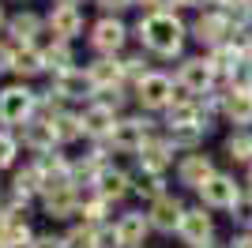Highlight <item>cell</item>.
I'll return each mask as SVG.
<instances>
[{
  "mask_svg": "<svg viewBox=\"0 0 252 248\" xmlns=\"http://www.w3.org/2000/svg\"><path fill=\"white\" fill-rule=\"evenodd\" d=\"M132 41L151 61H181L189 45V23L181 11H139L132 23Z\"/></svg>",
  "mask_w": 252,
  "mask_h": 248,
  "instance_id": "obj_1",
  "label": "cell"
},
{
  "mask_svg": "<svg viewBox=\"0 0 252 248\" xmlns=\"http://www.w3.org/2000/svg\"><path fill=\"white\" fill-rule=\"evenodd\" d=\"M158 132H162V121H158V117H147V113H139V109H128V113L117 117L113 132H109V151H113V155L136 158V151L147 143V139H155Z\"/></svg>",
  "mask_w": 252,
  "mask_h": 248,
  "instance_id": "obj_2",
  "label": "cell"
},
{
  "mask_svg": "<svg viewBox=\"0 0 252 248\" xmlns=\"http://www.w3.org/2000/svg\"><path fill=\"white\" fill-rule=\"evenodd\" d=\"M87 45L94 57H121L132 45V23H125V15H98L87 27Z\"/></svg>",
  "mask_w": 252,
  "mask_h": 248,
  "instance_id": "obj_3",
  "label": "cell"
},
{
  "mask_svg": "<svg viewBox=\"0 0 252 248\" xmlns=\"http://www.w3.org/2000/svg\"><path fill=\"white\" fill-rule=\"evenodd\" d=\"M173 91H177L173 75L155 68L151 75H143V79L132 87V109H139V113H147V117H162L169 105H173Z\"/></svg>",
  "mask_w": 252,
  "mask_h": 248,
  "instance_id": "obj_4",
  "label": "cell"
},
{
  "mask_svg": "<svg viewBox=\"0 0 252 248\" xmlns=\"http://www.w3.org/2000/svg\"><path fill=\"white\" fill-rule=\"evenodd\" d=\"M38 113V91H34L31 83H4L0 87V124L4 128H23V124L31 121Z\"/></svg>",
  "mask_w": 252,
  "mask_h": 248,
  "instance_id": "obj_5",
  "label": "cell"
},
{
  "mask_svg": "<svg viewBox=\"0 0 252 248\" xmlns=\"http://www.w3.org/2000/svg\"><path fill=\"white\" fill-rule=\"evenodd\" d=\"M241 196H245L241 177L233 173V169H219V173H215L207 185L196 192V203L207 207L211 215H230L233 207H237V199H241Z\"/></svg>",
  "mask_w": 252,
  "mask_h": 248,
  "instance_id": "obj_6",
  "label": "cell"
},
{
  "mask_svg": "<svg viewBox=\"0 0 252 248\" xmlns=\"http://www.w3.org/2000/svg\"><path fill=\"white\" fill-rule=\"evenodd\" d=\"M173 83L181 91H189L192 98H203V94L219 91V75H215V64H211L207 53H185L177 61V72H173Z\"/></svg>",
  "mask_w": 252,
  "mask_h": 248,
  "instance_id": "obj_7",
  "label": "cell"
},
{
  "mask_svg": "<svg viewBox=\"0 0 252 248\" xmlns=\"http://www.w3.org/2000/svg\"><path fill=\"white\" fill-rule=\"evenodd\" d=\"M230 38H233V27H230V19H226V11L203 8V11H196V15H192V23H189V41H196V45H200V53L222 49Z\"/></svg>",
  "mask_w": 252,
  "mask_h": 248,
  "instance_id": "obj_8",
  "label": "cell"
},
{
  "mask_svg": "<svg viewBox=\"0 0 252 248\" xmlns=\"http://www.w3.org/2000/svg\"><path fill=\"white\" fill-rule=\"evenodd\" d=\"M177 241L185 248H215L219 245V226H215V215L200 203L185 207V218L177 226Z\"/></svg>",
  "mask_w": 252,
  "mask_h": 248,
  "instance_id": "obj_9",
  "label": "cell"
},
{
  "mask_svg": "<svg viewBox=\"0 0 252 248\" xmlns=\"http://www.w3.org/2000/svg\"><path fill=\"white\" fill-rule=\"evenodd\" d=\"M219 173V162H215V155L211 151H192V155H181L177 165H173V181H177L181 192H200L203 185H207L211 177Z\"/></svg>",
  "mask_w": 252,
  "mask_h": 248,
  "instance_id": "obj_10",
  "label": "cell"
},
{
  "mask_svg": "<svg viewBox=\"0 0 252 248\" xmlns=\"http://www.w3.org/2000/svg\"><path fill=\"white\" fill-rule=\"evenodd\" d=\"M45 27L53 31V38L75 45L79 38H87L91 19H87V11L79 8V4H49V8H45Z\"/></svg>",
  "mask_w": 252,
  "mask_h": 248,
  "instance_id": "obj_11",
  "label": "cell"
},
{
  "mask_svg": "<svg viewBox=\"0 0 252 248\" xmlns=\"http://www.w3.org/2000/svg\"><path fill=\"white\" fill-rule=\"evenodd\" d=\"M185 207H189V203H185V196L169 188L166 196H158L155 203H147L143 211H147L151 229H155L158 237H177V226H181V218H185Z\"/></svg>",
  "mask_w": 252,
  "mask_h": 248,
  "instance_id": "obj_12",
  "label": "cell"
},
{
  "mask_svg": "<svg viewBox=\"0 0 252 248\" xmlns=\"http://www.w3.org/2000/svg\"><path fill=\"white\" fill-rule=\"evenodd\" d=\"M49 91L57 94V98H64L68 105H75V109H83V105L94 98V87H91V79H87L83 64H75V68H68V72L49 75Z\"/></svg>",
  "mask_w": 252,
  "mask_h": 248,
  "instance_id": "obj_13",
  "label": "cell"
},
{
  "mask_svg": "<svg viewBox=\"0 0 252 248\" xmlns=\"http://www.w3.org/2000/svg\"><path fill=\"white\" fill-rule=\"evenodd\" d=\"M15 135H19V147L31 158H42V155L61 151V143H57V128H53L49 117H31L23 128H15Z\"/></svg>",
  "mask_w": 252,
  "mask_h": 248,
  "instance_id": "obj_14",
  "label": "cell"
},
{
  "mask_svg": "<svg viewBox=\"0 0 252 248\" xmlns=\"http://www.w3.org/2000/svg\"><path fill=\"white\" fill-rule=\"evenodd\" d=\"M136 169L139 173H151V177H169L173 173V165H177V151L162 139V132L155 135V139H147V143L136 151Z\"/></svg>",
  "mask_w": 252,
  "mask_h": 248,
  "instance_id": "obj_15",
  "label": "cell"
},
{
  "mask_svg": "<svg viewBox=\"0 0 252 248\" xmlns=\"http://www.w3.org/2000/svg\"><path fill=\"white\" fill-rule=\"evenodd\" d=\"M113 229H117V237H121V248H147L151 233H155L143 207H125V211H117Z\"/></svg>",
  "mask_w": 252,
  "mask_h": 248,
  "instance_id": "obj_16",
  "label": "cell"
},
{
  "mask_svg": "<svg viewBox=\"0 0 252 248\" xmlns=\"http://www.w3.org/2000/svg\"><path fill=\"white\" fill-rule=\"evenodd\" d=\"M4 192H8V203L15 207H34L38 199H42V173L34 169L31 162H23L11 169L8 185H4Z\"/></svg>",
  "mask_w": 252,
  "mask_h": 248,
  "instance_id": "obj_17",
  "label": "cell"
},
{
  "mask_svg": "<svg viewBox=\"0 0 252 248\" xmlns=\"http://www.w3.org/2000/svg\"><path fill=\"white\" fill-rule=\"evenodd\" d=\"M42 34H45V11H38V8H15L8 15V34H4V38H8L15 49L34 45Z\"/></svg>",
  "mask_w": 252,
  "mask_h": 248,
  "instance_id": "obj_18",
  "label": "cell"
},
{
  "mask_svg": "<svg viewBox=\"0 0 252 248\" xmlns=\"http://www.w3.org/2000/svg\"><path fill=\"white\" fill-rule=\"evenodd\" d=\"M94 192L102 199H109L113 207H121L128 196H132V169L121 165V162H109L102 173L94 177Z\"/></svg>",
  "mask_w": 252,
  "mask_h": 248,
  "instance_id": "obj_19",
  "label": "cell"
},
{
  "mask_svg": "<svg viewBox=\"0 0 252 248\" xmlns=\"http://www.w3.org/2000/svg\"><path fill=\"white\" fill-rule=\"evenodd\" d=\"M42 215L57 226H72L79 222V188H64V192H49V196L38 199Z\"/></svg>",
  "mask_w": 252,
  "mask_h": 248,
  "instance_id": "obj_20",
  "label": "cell"
},
{
  "mask_svg": "<svg viewBox=\"0 0 252 248\" xmlns=\"http://www.w3.org/2000/svg\"><path fill=\"white\" fill-rule=\"evenodd\" d=\"M83 72H87V79H91V87H94V94L98 91H117V87L128 91L121 57H91V61L83 64Z\"/></svg>",
  "mask_w": 252,
  "mask_h": 248,
  "instance_id": "obj_21",
  "label": "cell"
},
{
  "mask_svg": "<svg viewBox=\"0 0 252 248\" xmlns=\"http://www.w3.org/2000/svg\"><path fill=\"white\" fill-rule=\"evenodd\" d=\"M222 121L230 128H252V91L222 87Z\"/></svg>",
  "mask_w": 252,
  "mask_h": 248,
  "instance_id": "obj_22",
  "label": "cell"
},
{
  "mask_svg": "<svg viewBox=\"0 0 252 248\" xmlns=\"http://www.w3.org/2000/svg\"><path fill=\"white\" fill-rule=\"evenodd\" d=\"M79 117H83L87 143H109V132H113V124H117L113 109H105V105H98V102H87L83 109H79Z\"/></svg>",
  "mask_w": 252,
  "mask_h": 248,
  "instance_id": "obj_23",
  "label": "cell"
},
{
  "mask_svg": "<svg viewBox=\"0 0 252 248\" xmlns=\"http://www.w3.org/2000/svg\"><path fill=\"white\" fill-rule=\"evenodd\" d=\"M113 211L117 207L109 203V199H102L94 192V188H79V222H83V226H109V222H113Z\"/></svg>",
  "mask_w": 252,
  "mask_h": 248,
  "instance_id": "obj_24",
  "label": "cell"
},
{
  "mask_svg": "<svg viewBox=\"0 0 252 248\" xmlns=\"http://www.w3.org/2000/svg\"><path fill=\"white\" fill-rule=\"evenodd\" d=\"M49 79V68H45V57L42 49H34V45H23L15 49V61H11V79L15 83H31V79Z\"/></svg>",
  "mask_w": 252,
  "mask_h": 248,
  "instance_id": "obj_25",
  "label": "cell"
},
{
  "mask_svg": "<svg viewBox=\"0 0 252 248\" xmlns=\"http://www.w3.org/2000/svg\"><path fill=\"white\" fill-rule=\"evenodd\" d=\"M222 158L230 165L249 169L252 165V128H230L226 139H222Z\"/></svg>",
  "mask_w": 252,
  "mask_h": 248,
  "instance_id": "obj_26",
  "label": "cell"
},
{
  "mask_svg": "<svg viewBox=\"0 0 252 248\" xmlns=\"http://www.w3.org/2000/svg\"><path fill=\"white\" fill-rule=\"evenodd\" d=\"M53 128H57V143H61V151H68V147H75V143H87L79 109H68V113L53 117Z\"/></svg>",
  "mask_w": 252,
  "mask_h": 248,
  "instance_id": "obj_27",
  "label": "cell"
},
{
  "mask_svg": "<svg viewBox=\"0 0 252 248\" xmlns=\"http://www.w3.org/2000/svg\"><path fill=\"white\" fill-rule=\"evenodd\" d=\"M162 139H166L181 158V155H192V151H203L207 132H203V128H162Z\"/></svg>",
  "mask_w": 252,
  "mask_h": 248,
  "instance_id": "obj_28",
  "label": "cell"
},
{
  "mask_svg": "<svg viewBox=\"0 0 252 248\" xmlns=\"http://www.w3.org/2000/svg\"><path fill=\"white\" fill-rule=\"evenodd\" d=\"M166 192H169V177H151V173H139V169H132V196H136L143 207L155 203V199H158V196H166Z\"/></svg>",
  "mask_w": 252,
  "mask_h": 248,
  "instance_id": "obj_29",
  "label": "cell"
},
{
  "mask_svg": "<svg viewBox=\"0 0 252 248\" xmlns=\"http://www.w3.org/2000/svg\"><path fill=\"white\" fill-rule=\"evenodd\" d=\"M121 68H125V83H128V91H132L143 75L155 72V61L143 49H128V53H121Z\"/></svg>",
  "mask_w": 252,
  "mask_h": 248,
  "instance_id": "obj_30",
  "label": "cell"
},
{
  "mask_svg": "<svg viewBox=\"0 0 252 248\" xmlns=\"http://www.w3.org/2000/svg\"><path fill=\"white\" fill-rule=\"evenodd\" d=\"M42 57H45V68H49V75L75 68V45H68V41H61V38H53L49 45L42 49Z\"/></svg>",
  "mask_w": 252,
  "mask_h": 248,
  "instance_id": "obj_31",
  "label": "cell"
},
{
  "mask_svg": "<svg viewBox=\"0 0 252 248\" xmlns=\"http://www.w3.org/2000/svg\"><path fill=\"white\" fill-rule=\"evenodd\" d=\"M19 155H23L19 135L11 132V128H0V173H11L19 165Z\"/></svg>",
  "mask_w": 252,
  "mask_h": 248,
  "instance_id": "obj_32",
  "label": "cell"
},
{
  "mask_svg": "<svg viewBox=\"0 0 252 248\" xmlns=\"http://www.w3.org/2000/svg\"><path fill=\"white\" fill-rule=\"evenodd\" d=\"M61 241H64V248H91V226L72 222V226L61 229Z\"/></svg>",
  "mask_w": 252,
  "mask_h": 248,
  "instance_id": "obj_33",
  "label": "cell"
},
{
  "mask_svg": "<svg viewBox=\"0 0 252 248\" xmlns=\"http://www.w3.org/2000/svg\"><path fill=\"white\" fill-rule=\"evenodd\" d=\"M230 222H233V229H252V192H245L237 199V207L230 211Z\"/></svg>",
  "mask_w": 252,
  "mask_h": 248,
  "instance_id": "obj_34",
  "label": "cell"
},
{
  "mask_svg": "<svg viewBox=\"0 0 252 248\" xmlns=\"http://www.w3.org/2000/svg\"><path fill=\"white\" fill-rule=\"evenodd\" d=\"M91 248H121V237H117L113 222H109V226H94V229H91Z\"/></svg>",
  "mask_w": 252,
  "mask_h": 248,
  "instance_id": "obj_35",
  "label": "cell"
},
{
  "mask_svg": "<svg viewBox=\"0 0 252 248\" xmlns=\"http://www.w3.org/2000/svg\"><path fill=\"white\" fill-rule=\"evenodd\" d=\"M11 61H15V45L0 38V75H11Z\"/></svg>",
  "mask_w": 252,
  "mask_h": 248,
  "instance_id": "obj_36",
  "label": "cell"
},
{
  "mask_svg": "<svg viewBox=\"0 0 252 248\" xmlns=\"http://www.w3.org/2000/svg\"><path fill=\"white\" fill-rule=\"evenodd\" d=\"M31 248H64V241H61V229H49V233H38Z\"/></svg>",
  "mask_w": 252,
  "mask_h": 248,
  "instance_id": "obj_37",
  "label": "cell"
},
{
  "mask_svg": "<svg viewBox=\"0 0 252 248\" xmlns=\"http://www.w3.org/2000/svg\"><path fill=\"white\" fill-rule=\"evenodd\" d=\"M98 4V15H125L128 11V0H94Z\"/></svg>",
  "mask_w": 252,
  "mask_h": 248,
  "instance_id": "obj_38",
  "label": "cell"
},
{
  "mask_svg": "<svg viewBox=\"0 0 252 248\" xmlns=\"http://www.w3.org/2000/svg\"><path fill=\"white\" fill-rule=\"evenodd\" d=\"M226 248H252V233L249 229H233V237L226 241Z\"/></svg>",
  "mask_w": 252,
  "mask_h": 248,
  "instance_id": "obj_39",
  "label": "cell"
},
{
  "mask_svg": "<svg viewBox=\"0 0 252 248\" xmlns=\"http://www.w3.org/2000/svg\"><path fill=\"white\" fill-rule=\"evenodd\" d=\"M151 11H181V0H155Z\"/></svg>",
  "mask_w": 252,
  "mask_h": 248,
  "instance_id": "obj_40",
  "label": "cell"
},
{
  "mask_svg": "<svg viewBox=\"0 0 252 248\" xmlns=\"http://www.w3.org/2000/svg\"><path fill=\"white\" fill-rule=\"evenodd\" d=\"M181 8L185 11H203V8H211V0H181Z\"/></svg>",
  "mask_w": 252,
  "mask_h": 248,
  "instance_id": "obj_41",
  "label": "cell"
},
{
  "mask_svg": "<svg viewBox=\"0 0 252 248\" xmlns=\"http://www.w3.org/2000/svg\"><path fill=\"white\" fill-rule=\"evenodd\" d=\"M8 4H4V0H0V38H4V34H8Z\"/></svg>",
  "mask_w": 252,
  "mask_h": 248,
  "instance_id": "obj_42",
  "label": "cell"
},
{
  "mask_svg": "<svg viewBox=\"0 0 252 248\" xmlns=\"http://www.w3.org/2000/svg\"><path fill=\"white\" fill-rule=\"evenodd\" d=\"M233 4H245V0H211V8H219V11L233 8Z\"/></svg>",
  "mask_w": 252,
  "mask_h": 248,
  "instance_id": "obj_43",
  "label": "cell"
},
{
  "mask_svg": "<svg viewBox=\"0 0 252 248\" xmlns=\"http://www.w3.org/2000/svg\"><path fill=\"white\" fill-rule=\"evenodd\" d=\"M151 4L155 0H128V8H139V11H151Z\"/></svg>",
  "mask_w": 252,
  "mask_h": 248,
  "instance_id": "obj_44",
  "label": "cell"
},
{
  "mask_svg": "<svg viewBox=\"0 0 252 248\" xmlns=\"http://www.w3.org/2000/svg\"><path fill=\"white\" fill-rule=\"evenodd\" d=\"M241 185H245V192H252V165L245 169V177H241Z\"/></svg>",
  "mask_w": 252,
  "mask_h": 248,
  "instance_id": "obj_45",
  "label": "cell"
},
{
  "mask_svg": "<svg viewBox=\"0 0 252 248\" xmlns=\"http://www.w3.org/2000/svg\"><path fill=\"white\" fill-rule=\"evenodd\" d=\"M4 233H8V218L0 215V245H4Z\"/></svg>",
  "mask_w": 252,
  "mask_h": 248,
  "instance_id": "obj_46",
  "label": "cell"
},
{
  "mask_svg": "<svg viewBox=\"0 0 252 248\" xmlns=\"http://www.w3.org/2000/svg\"><path fill=\"white\" fill-rule=\"evenodd\" d=\"M49 4H79V8H83L87 0H49Z\"/></svg>",
  "mask_w": 252,
  "mask_h": 248,
  "instance_id": "obj_47",
  "label": "cell"
},
{
  "mask_svg": "<svg viewBox=\"0 0 252 248\" xmlns=\"http://www.w3.org/2000/svg\"><path fill=\"white\" fill-rule=\"evenodd\" d=\"M8 4H19V8H31V0H8Z\"/></svg>",
  "mask_w": 252,
  "mask_h": 248,
  "instance_id": "obj_48",
  "label": "cell"
},
{
  "mask_svg": "<svg viewBox=\"0 0 252 248\" xmlns=\"http://www.w3.org/2000/svg\"><path fill=\"white\" fill-rule=\"evenodd\" d=\"M215 248H226V245H215Z\"/></svg>",
  "mask_w": 252,
  "mask_h": 248,
  "instance_id": "obj_49",
  "label": "cell"
},
{
  "mask_svg": "<svg viewBox=\"0 0 252 248\" xmlns=\"http://www.w3.org/2000/svg\"><path fill=\"white\" fill-rule=\"evenodd\" d=\"M245 4H252V0H245Z\"/></svg>",
  "mask_w": 252,
  "mask_h": 248,
  "instance_id": "obj_50",
  "label": "cell"
},
{
  "mask_svg": "<svg viewBox=\"0 0 252 248\" xmlns=\"http://www.w3.org/2000/svg\"><path fill=\"white\" fill-rule=\"evenodd\" d=\"M0 128H4V124H0Z\"/></svg>",
  "mask_w": 252,
  "mask_h": 248,
  "instance_id": "obj_51",
  "label": "cell"
},
{
  "mask_svg": "<svg viewBox=\"0 0 252 248\" xmlns=\"http://www.w3.org/2000/svg\"><path fill=\"white\" fill-rule=\"evenodd\" d=\"M4 4H8V0H4Z\"/></svg>",
  "mask_w": 252,
  "mask_h": 248,
  "instance_id": "obj_52",
  "label": "cell"
},
{
  "mask_svg": "<svg viewBox=\"0 0 252 248\" xmlns=\"http://www.w3.org/2000/svg\"><path fill=\"white\" fill-rule=\"evenodd\" d=\"M249 233H252V229H249Z\"/></svg>",
  "mask_w": 252,
  "mask_h": 248,
  "instance_id": "obj_53",
  "label": "cell"
}]
</instances>
